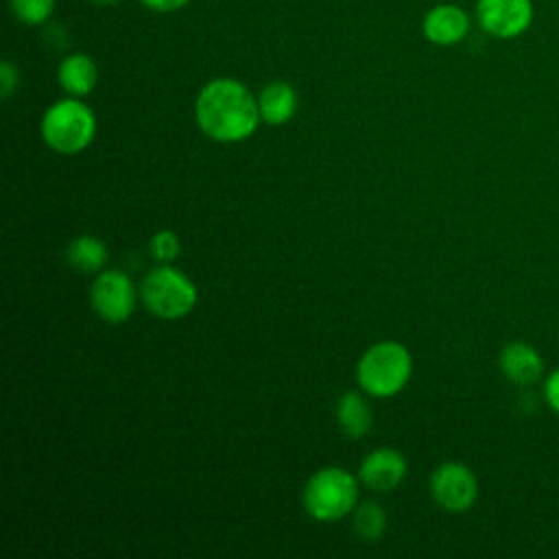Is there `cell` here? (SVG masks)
<instances>
[{
    "instance_id": "6da1fadb",
    "label": "cell",
    "mask_w": 559,
    "mask_h": 559,
    "mask_svg": "<svg viewBox=\"0 0 559 559\" xmlns=\"http://www.w3.org/2000/svg\"><path fill=\"white\" fill-rule=\"evenodd\" d=\"M197 120L205 135L218 142H240L255 131L260 107L242 83L216 79L197 98Z\"/></svg>"
},
{
    "instance_id": "9a60e30c",
    "label": "cell",
    "mask_w": 559,
    "mask_h": 559,
    "mask_svg": "<svg viewBox=\"0 0 559 559\" xmlns=\"http://www.w3.org/2000/svg\"><path fill=\"white\" fill-rule=\"evenodd\" d=\"M66 260L70 266L83 273L100 271L107 260V247L96 236H79L66 249Z\"/></svg>"
},
{
    "instance_id": "5bb4252c",
    "label": "cell",
    "mask_w": 559,
    "mask_h": 559,
    "mask_svg": "<svg viewBox=\"0 0 559 559\" xmlns=\"http://www.w3.org/2000/svg\"><path fill=\"white\" fill-rule=\"evenodd\" d=\"M96 79H98V70L87 55H81V52L70 55L59 66V83L72 96L90 94L92 87L96 85Z\"/></svg>"
},
{
    "instance_id": "44dd1931",
    "label": "cell",
    "mask_w": 559,
    "mask_h": 559,
    "mask_svg": "<svg viewBox=\"0 0 559 559\" xmlns=\"http://www.w3.org/2000/svg\"><path fill=\"white\" fill-rule=\"evenodd\" d=\"M142 2L155 11H175V9H181L188 0H142Z\"/></svg>"
},
{
    "instance_id": "277c9868",
    "label": "cell",
    "mask_w": 559,
    "mask_h": 559,
    "mask_svg": "<svg viewBox=\"0 0 559 559\" xmlns=\"http://www.w3.org/2000/svg\"><path fill=\"white\" fill-rule=\"evenodd\" d=\"M96 133V118L87 105L74 98L55 103L41 120L46 144L59 153L83 151Z\"/></svg>"
},
{
    "instance_id": "30bf717a",
    "label": "cell",
    "mask_w": 559,
    "mask_h": 559,
    "mask_svg": "<svg viewBox=\"0 0 559 559\" xmlns=\"http://www.w3.org/2000/svg\"><path fill=\"white\" fill-rule=\"evenodd\" d=\"M469 31V17L456 4H439L428 11L424 20V33L432 44L452 46L459 44Z\"/></svg>"
},
{
    "instance_id": "ffe728a7",
    "label": "cell",
    "mask_w": 559,
    "mask_h": 559,
    "mask_svg": "<svg viewBox=\"0 0 559 559\" xmlns=\"http://www.w3.org/2000/svg\"><path fill=\"white\" fill-rule=\"evenodd\" d=\"M544 397L548 402V406L559 413V367L555 371H550V376L544 382Z\"/></svg>"
},
{
    "instance_id": "52a82bcc",
    "label": "cell",
    "mask_w": 559,
    "mask_h": 559,
    "mask_svg": "<svg viewBox=\"0 0 559 559\" xmlns=\"http://www.w3.org/2000/svg\"><path fill=\"white\" fill-rule=\"evenodd\" d=\"M430 493L445 511H467L476 502L478 480L467 465L448 461L432 472Z\"/></svg>"
},
{
    "instance_id": "ac0fdd59",
    "label": "cell",
    "mask_w": 559,
    "mask_h": 559,
    "mask_svg": "<svg viewBox=\"0 0 559 559\" xmlns=\"http://www.w3.org/2000/svg\"><path fill=\"white\" fill-rule=\"evenodd\" d=\"M148 247H151L153 258L159 262H170L179 255V238L170 229H162V231L153 234Z\"/></svg>"
},
{
    "instance_id": "7a4b0ae2",
    "label": "cell",
    "mask_w": 559,
    "mask_h": 559,
    "mask_svg": "<svg viewBox=\"0 0 559 559\" xmlns=\"http://www.w3.org/2000/svg\"><path fill=\"white\" fill-rule=\"evenodd\" d=\"M411 369L413 360L408 349L402 343L382 341L362 354L356 376L367 393L389 397L404 389L411 378Z\"/></svg>"
},
{
    "instance_id": "e0dca14e",
    "label": "cell",
    "mask_w": 559,
    "mask_h": 559,
    "mask_svg": "<svg viewBox=\"0 0 559 559\" xmlns=\"http://www.w3.org/2000/svg\"><path fill=\"white\" fill-rule=\"evenodd\" d=\"M15 15L26 24H41L52 13L55 0H11Z\"/></svg>"
},
{
    "instance_id": "9c48e42d",
    "label": "cell",
    "mask_w": 559,
    "mask_h": 559,
    "mask_svg": "<svg viewBox=\"0 0 559 559\" xmlns=\"http://www.w3.org/2000/svg\"><path fill=\"white\" fill-rule=\"evenodd\" d=\"M406 474L404 456L393 448H378L360 463L358 478L371 491L384 493L395 489Z\"/></svg>"
},
{
    "instance_id": "d6986e66",
    "label": "cell",
    "mask_w": 559,
    "mask_h": 559,
    "mask_svg": "<svg viewBox=\"0 0 559 559\" xmlns=\"http://www.w3.org/2000/svg\"><path fill=\"white\" fill-rule=\"evenodd\" d=\"M0 83H2V98H9L11 92L17 87V68L11 61H2Z\"/></svg>"
},
{
    "instance_id": "5b68a950",
    "label": "cell",
    "mask_w": 559,
    "mask_h": 559,
    "mask_svg": "<svg viewBox=\"0 0 559 559\" xmlns=\"http://www.w3.org/2000/svg\"><path fill=\"white\" fill-rule=\"evenodd\" d=\"M142 301L159 319H181L197 304V288L175 266H157L142 282Z\"/></svg>"
},
{
    "instance_id": "8fae6325",
    "label": "cell",
    "mask_w": 559,
    "mask_h": 559,
    "mask_svg": "<svg viewBox=\"0 0 559 559\" xmlns=\"http://www.w3.org/2000/svg\"><path fill=\"white\" fill-rule=\"evenodd\" d=\"M500 369L513 384H533L544 371V360L531 343L513 341L500 352Z\"/></svg>"
},
{
    "instance_id": "7402d4cb",
    "label": "cell",
    "mask_w": 559,
    "mask_h": 559,
    "mask_svg": "<svg viewBox=\"0 0 559 559\" xmlns=\"http://www.w3.org/2000/svg\"><path fill=\"white\" fill-rule=\"evenodd\" d=\"M94 4H116L118 0H92Z\"/></svg>"
},
{
    "instance_id": "7c38bea8",
    "label": "cell",
    "mask_w": 559,
    "mask_h": 559,
    "mask_svg": "<svg viewBox=\"0 0 559 559\" xmlns=\"http://www.w3.org/2000/svg\"><path fill=\"white\" fill-rule=\"evenodd\" d=\"M260 118L269 124H284L293 118L297 109V94L295 90L284 81L269 83L258 98Z\"/></svg>"
},
{
    "instance_id": "4fadbf2b",
    "label": "cell",
    "mask_w": 559,
    "mask_h": 559,
    "mask_svg": "<svg viewBox=\"0 0 559 559\" xmlns=\"http://www.w3.org/2000/svg\"><path fill=\"white\" fill-rule=\"evenodd\" d=\"M336 421L349 439H360L367 435L371 428V408L367 400L356 391L343 393L336 404Z\"/></svg>"
},
{
    "instance_id": "3957f363",
    "label": "cell",
    "mask_w": 559,
    "mask_h": 559,
    "mask_svg": "<svg viewBox=\"0 0 559 559\" xmlns=\"http://www.w3.org/2000/svg\"><path fill=\"white\" fill-rule=\"evenodd\" d=\"M358 498L356 478L343 467H323L304 487L306 511L321 522L347 515Z\"/></svg>"
},
{
    "instance_id": "ba28073f",
    "label": "cell",
    "mask_w": 559,
    "mask_h": 559,
    "mask_svg": "<svg viewBox=\"0 0 559 559\" xmlns=\"http://www.w3.org/2000/svg\"><path fill=\"white\" fill-rule=\"evenodd\" d=\"M476 17L480 26L500 39H511L528 31L533 22L531 0H478Z\"/></svg>"
},
{
    "instance_id": "2e32d148",
    "label": "cell",
    "mask_w": 559,
    "mask_h": 559,
    "mask_svg": "<svg viewBox=\"0 0 559 559\" xmlns=\"http://www.w3.org/2000/svg\"><path fill=\"white\" fill-rule=\"evenodd\" d=\"M386 528V513L376 502H362L354 511V531L360 539L373 542L378 539Z\"/></svg>"
},
{
    "instance_id": "8992f818",
    "label": "cell",
    "mask_w": 559,
    "mask_h": 559,
    "mask_svg": "<svg viewBox=\"0 0 559 559\" xmlns=\"http://www.w3.org/2000/svg\"><path fill=\"white\" fill-rule=\"evenodd\" d=\"M90 301L96 314L109 323L127 321L135 310V286L127 273L109 269L98 273L90 288Z\"/></svg>"
}]
</instances>
